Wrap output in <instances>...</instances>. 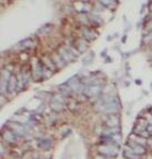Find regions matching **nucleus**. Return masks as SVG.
I'll return each mask as SVG.
<instances>
[{
	"instance_id": "obj_19",
	"label": "nucleus",
	"mask_w": 152,
	"mask_h": 159,
	"mask_svg": "<svg viewBox=\"0 0 152 159\" xmlns=\"http://www.w3.org/2000/svg\"><path fill=\"white\" fill-rule=\"evenodd\" d=\"M43 61L48 67H50L51 70H56V65H54V63H51V60L49 58H43Z\"/></svg>"
},
{
	"instance_id": "obj_10",
	"label": "nucleus",
	"mask_w": 152,
	"mask_h": 159,
	"mask_svg": "<svg viewBox=\"0 0 152 159\" xmlns=\"http://www.w3.org/2000/svg\"><path fill=\"white\" fill-rule=\"evenodd\" d=\"M124 157L127 159H140V155H137L134 151H132V149L129 146H125V150H124Z\"/></svg>"
},
{
	"instance_id": "obj_20",
	"label": "nucleus",
	"mask_w": 152,
	"mask_h": 159,
	"mask_svg": "<svg viewBox=\"0 0 152 159\" xmlns=\"http://www.w3.org/2000/svg\"><path fill=\"white\" fill-rule=\"evenodd\" d=\"M144 118L147 119V122L149 123V125H152V114L151 113H147L144 115Z\"/></svg>"
},
{
	"instance_id": "obj_16",
	"label": "nucleus",
	"mask_w": 152,
	"mask_h": 159,
	"mask_svg": "<svg viewBox=\"0 0 152 159\" xmlns=\"http://www.w3.org/2000/svg\"><path fill=\"white\" fill-rule=\"evenodd\" d=\"M82 35L85 39H88V40H92V39L96 38V33H94V32H91L90 30L87 29V28L82 29Z\"/></svg>"
},
{
	"instance_id": "obj_5",
	"label": "nucleus",
	"mask_w": 152,
	"mask_h": 159,
	"mask_svg": "<svg viewBox=\"0 0 152 159\" xmlns=\"http://www.w3.org/2000/svg\"><path fill=\"white\" fill-rule=\"evenodd\" d=\"M100 91H101V86L100 85H97V84H93V85H90V86H88L87 88H85V94L87 96H90V97H92V96H97L100 93Z\"/></svg>"
},
{
	"instance_id": "obj_21",
	"label": "nucleus",
	"mask_w": 152,
	"mask_h": 159,
	"mask_svg": "<svg viewBox=\"0 0 152 159\" xmlns=\"http://www.w3.org/2000/svg\"><path fill=\"white\" fill-rule=\"evenodd\" d=\"M96 159H110L109 157H107V156H103V155H101V156H98Z\"/></svg>"
},
{
	"instance_id": "obj_7",
	"label": "nucleus",
	"mask_w": 152,
	"mask_h": 159,
	"mask_svg": "<svg viewBox=\"0 0 152 159\" xmlns=\"http://www.w3.org/2000/svg\"><path fill=\"white\" fill-rule=\"evenodd\" d=\"M106 124L108 125V127H118L119 124H120V120L115 115H110L106 119Z\"/></svg>"
},
{
	"instance_id": "obj_14",
	"label": "nucleus",
	"mask_w": 152,
	"mask_h": 159,
	"mask_svg": "<svg viewBox=\"0 0 152 159\" xmlns=\"http://www.w3.org/2000/svg\"><path fill=\"white\" fill-rule=\"evenodd\" d=\"M77 49L78 51H79V53L80 52H85V50H87V48H88V44H87V41H85V40H79V41H77Z\"/></svg>"
},
{
	"instance_id": "obj_3",
	"label": "nucleus",
	"mask_w": 152,
	"mask_h": 159,
	"mask_svg": "<svg viewBox=\"0 0 152 159\" xmlns=\"http://www.w3.org/2000/svg\"><path fill=\"white\" fill-rule=\"evenodd\" d=\"M42 67L43 66L40 65L39 60L38 59H32V72H33V77L36 80H39L40 77H42Z\"/></svg>"
},
{
	"instance_id": "obj_12",
	"label": "nucleus",
	"mask_w": 152,
	"mask_h": 159,
	"mask_svg": "<svg viewBox=\"0 0 152 159\" xmlns=\"http://www.w3.org/2000/svg\"><path fill=\"white\" fill-rule=\"evenodd\" d=\"M59 55H60V58H61L62 60H63V62H69L73 59L69 54V52L66 50V48H61L60 50H59Z\"/></svg>"
},
{
	"instance_id": "obj_2",
	"label": "nucleus",
	"mask_w": 152,
	"mask_h": 159,
	"mask_svg": "<svg viewBox=\"0 0 152 159\" xmlns=\"http://www.w3.org/2000/svg\"><path fill=\"white\" fill-rule=\"evenodd\" d=\"M10 71L8 70H2V74H1V92L5 94L7 91H8V84L9 81H10Z\"/></svg>"
},
{
	"instance_id": "obj_18",
	"label": "nucleus",
	"mask_w": 152,
	"mask_h": 159,
	"mask_svg": "<svg viewBox=\"0 0 152 159\" xmlns=\"http://www.w3.org/2000/svg\"><path fill=\"white\" fill-rule=\"evenodd\" d=\"M64 48H66V50H67L68 52H69V54H70V55H71L73 59H75V58H77V56L79 55V51H78V50H76L75 48H72L71 45L67 44V45H66V47H64Z\"/></svg>"
},
{
	"instance_id": "obj_9",
	"label": "nucleus",
	"mask_w": 152,
	"mask_h": 159,
	"mask_svg": "<svg viewBox=\"0 0 152 159\" xmlns=\"http://www.w3.org/2000/svg\"><path fill=\"white\" fill-rule=\"evenodd\" d=\"M9 127L14 130V132H16V134H18V135L24 136V134H26V130H24V128L22 127V126H20L19 124H17V123H11V124L9 125Z\"/></svg>"
},
{
	"instance_id": "obj_23",
	"label": "nucleus",
	"mask_w": 152,
	"mask_h": 159,
	"mask_svg": "<svg viewBox=\"0 0 152 159\" xmlns=\"http://www.w3.org/2000/svg\"><path fill=\"white\" fill-rule=\"evenodd\" d=\"M151 114H152V109H151Z\"/></svg>"
},
{
	"instance_id": "obj_1",
	"label": "nucleus",
	"mask_w": 152,
	"mask_h": 159,
	"mask_svg": "<svg viewBox=\"0 0 152 159\" xmlns=\"http://www.w3.org/2000/svg\"><path fill=\"white\" fill-rule=\"evenodd\" d=\"M99 153L103 156L115 157L118 155V146L115 145H100L98 147Z\"/></svg>"
},
{
	"instance_id": "obj_6",
	"label": "nucleus",
	"mask_w": 152,
	"mask_h": 159,
	"mask_svg": "<svg viewBox=\"0 0 152 159\" xmlns=\"http://www.w3.org/2000/svg\"><path fill=\"white\" fill-rule=\"evenodd\" d=\"M51 106H52V108L57 112H60L64 108V104H63V100H62L60 96H54L52 102H51Z\"/></svg>"
},
{
	"instance_id": "obj_4",
	"label": "nucleus",
	"mask_w": 152,
	"mask_h": 159,
	"mask_svg": "<svg viewBox=\"0 0 152 159\" xmlns=\"http://www.w3.org/2000/svg\"><path fill=\"white\" fill-rule=\"evenodd\" d=\"M127 146H129V147L132 149V151H134L137 155H140V156H141V155L145 154V148H144V146L139 145V144L134 143L133 141H130V139H129L128 145Z\"/></svg>"
},
{
	"instance_id": "obj_13",
	"label": "nucleus",
	"mask_w": 152,
	"mask_h": 159,
	"mask_svg": "<svg viewBox=\"0 0 152 159\" xmlns=\"http://www.w3.org/2000/svg\"><path fill=\"white\" fill-rule=\"evenodd\" d=\"M17 85H18V81H17L16 77H15L14 75H11L10 81H9V84H8V92L9 93L14 92V91L17 88Z\"/></svg>"
},
{
	"instance_id": "obj_15",
	"label": "nucleus",
	"mask_w": 152,
	"mask_h": 159,
	"mask_svg": "<svg viewBox=\"0 0 152 159\" xmlns=\"http://www.w3.org/2000/svg\"><path fill=\"white\" fill-rule=\"evenodd\" d=\"M3 139L9 143H14L15 139H16V136L12 132H3Z\"/></svg>"
},
{
	"instance_id": "obj_22",
	"label": "nucleus",
	"mask_w": 152,
	"mask_h": 159,
	"mask_svg": "<svg viewBox=\"0 0 152 159\" xmlns=\"http://www.w3.org/2000/svg\"><path fill=\"white\" fill-rule=\"evenodd\" d=\"M103 5H107V6H112V5H115V2H109V1H108V2H106V1H103Z\"/></svg>"
},
{
	"instance_id": "obj_11",
	"label": "nucleus",
	"mask_w": 152,
	"mask_h": 159,
	"mask_svg": "<svg viewBox=\"0 0 152 159\" xmlns=\"http://www.w3.org/2000/svg\"><path fill=\"white\" fill-rule=\"evenodd\" d=\"M102 132H103L104 136H108V137H111L115 134H120V129L118 127H108L102 129Z\"/></svg>"
},
{
	"instance_id": "obj_17",
	"label": "nucleus",
	"mask_w": 152,
	"mask_h": 159,
	"mask_svg": "<svg viewBox=\"0 0 152 159\" xmlns=\"http://www.w3.org/2000/svg\"><path fill=\"white\" fill-rule=\"evenodd\" d=\"M52 59H54V65L57 66V67H62V66L64 65L63 64V60H62L61 58H60V55L59 54H54V56H52Z\"/></svg>"
},
{
	"instance_id": "obj_8",
	"label": "nucleus",
	"mask_w": 152,
	"mask_h": 159,
	"mask_svg": "<svg viewBox=\"0 0 152 159\" xmlns=\"http://www.w3.org/2000/svg\"><path fill=\"white\" fill-rule=\"evenodd\" d=\"M129 139H130V141H133L134 143L139 144V145H142V146H145L148 144L147 138H143V137H141V136L136 135V134H131Z\"/></svg>"
}]
</instances>
